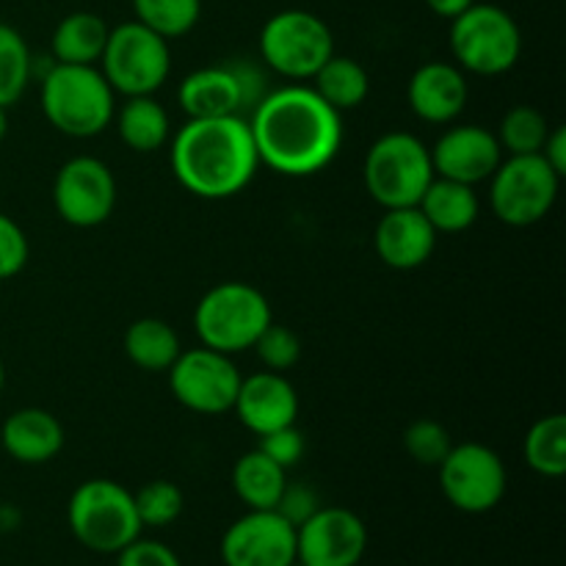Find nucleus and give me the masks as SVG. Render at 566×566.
Instances as JSON below:
<instances>
[{
  "instance_id": "44",
  "label": "nucleus",
  "mask_w": 566,
  "mask_h": 566,
  "mask_svg": "<svg viewBox=\"0 0 566 566\" xmlns=\"http://www.w3.org/2000/svg\"><path fill=\"white\" fill-rule=\"evenodd\" d=\"M0 531H3V528H0Z\"/></svg>"
},
{
  "instance_id": "9",
  "label": "nucleus",
  "mask_w": 566,
  "mask_h": 566,
  "mask_svg": "<svg viewBox=\"0 0 566 566\" xmlns=\"http://www.w3.org/2000/svg\"><path fill=\"white\" fill-rule=\"evenodd\" d=\"M99 72L114 94H122V97L155 94L169 81V39L158 36L138 20L122 22L111 28L103 59H99Z\"/></svg>"
},
{
  "instance_id": "21",
  "label": "nucleus",
  "mask_w": 566,
  "mask_h": 566,
  "mask_svg": "<svg viewBox=\"0 0 566 566\" xmlns=\"http://www.w3.org/2000/svg\"><path fill=\"white\" fill-rule=\"evenodd\" d=\"M64 426L48 409L25 407L9 415L0 429L3 451L20 464H48L64 448Z\"/></svg>"
},
{
  "instance_id": "8",
  "label": "nucleus",
  "mask_w": 566,
  "mask_h": 566,
  "mask_svg": "<svg viewBox=\"0 0 566 566\" xmlns=\"http://www.w3.org/2000/svg\"><path fill=\"white\" fill-rule=\"evenodd\" d=\"M260 59L285 81H313L315 72L335 55V36L318 14L304 9L276 11L260 28Z\"/></svg>"
},
{
  "instance_id": "31",
  "label": "nucleus",
  "mask_w": 566,
  "mask_h": 566,
  "mask_svg": "<svg viewBox=\"0 0 566 566\" xmlns=\"http://www.w3.org/2000/svg\"><path fill=\"white\" fill-rule=\"evenodd\" d=\"M551 133V122L534 105H514L506 111L501 130L495 133L501 149L509 155H539L545 138Z\"/></svg>"
},
{
  "instance_id": "14",
  "label": "nucleus",
  "mask_w": 566,
  "mask_h": 566,
  "mask_svg": "<svg viewBox=\"0 0 566 566\" xmlns=\"http://www.w3.org/2000/svg\"><path fill=\"white\" fill-rule=\"evenodd\" d=\"M368 528L352 509L321 506L296 528V562L304 566H359Z\"/></svg>"
},
{
  "instance_id": "41",
  "label": "nucleus",
  "mask_w": 566,
  "mask_h": 566,
  "mask_svg": "<svg viewBox=\"0 0 566 566\" xmlns=\"http://www.w3.org/2000/svg\"><path fill=\"white\" fill-rule=\"evenodd\" d=\"M6 130H9V116H6V108H0V142L6 138Z\"/></svg>"
},
{
  "instance_id": "11",
  "label": "nucleus",
  "mask_w": 566,
  "mask_h": 566,
  "mask_svg": "<svg viewBox=\"0 0 566 566\" xmlns=\"http://www.w3.org/2000/svg\"><path fill=\"white\" fill-rule=\"evenodd\" d=\"M440 490L453 509L464 514H486L506 497L509 473L503 459L481 442H459L437 464Z\"/></svg>"
},
{
  "instance_id": "12",
  "label": "nucleus",
  "mask_w": 566,
  "mask_h": 566,
  "mask_svg": "<svg viewBox=\"0 0 566 566\" xmlns=\"http://www.w3.org/2000/svg\"><path fill=\"white\" fill-rule=\"evenodd\" d=\"M166 374L177 401L197 415L232 412L243 379L230 354L213 352L208 346L180 352Z\"/></svg>"
},
{
  "instance_id": "35",
  "label": "nucleus",
  "mask_w": 566,
  "mask_h": 566,
  "mask_svg": "<svg viewBox=\"0 0 566 566\" xmlns=\"http://www.w3.org/2000/svg\"><path fill=\"white\" fill-rule=\"evenodd\" d=\"M31 254V243L11 216L0 213V280L20 274Z\"/></svg>"
},
{
  "instance_id": "36",
  "label": "nucleus",
  "mask_w": 566,
  "mask_h": 566,
  "mask_svg": "<svg viewBox=\"0 0 566 566\" xmlns=\"http://www.w3.org/2000/svg\"><path fill=\"white\" fill-rule=\"evenodd\" d=\"M258 448L271 459V462L291 470L293 464H298V459L304 457V434L296 429V423H293L285 426V429L269 431V434L260 437Z\"/></svg>"
},
{
  "instance_id": "19",
  "label": "nucleus",
  "mask_w": 566,
  "mask_h": 566,
  "mask_svg": "<svg viewBox=\"0 0 566 566\" xmlns=\"http://www.w3.org/2000/svg\"><path fill=\"white\" fill-rule=\"evenodd\" d=\"M374 247L381 263L396 271H412L429 263L437 249L434 227L415 208L385 210L374 232Z\"/></svg>"
},
{
  "instance_id": "17",
  "label": "nucleus",
  "mask_w": 566,
  "mask_h": 566,
  "mask_svg": "<svg viewBox=\"0 0 566 566\" xmlns=\"http://www.w3.org/2000/svg\"><path fill=\"white\" fill-rule=\"evenodd\" d=\"M232 412L252 434L263 437L269 431L293 426L298 418V392L285 374L274 370H258L243 376L238 387V398Z\"/></svg>"
},
{
  "instance_id": "27",
  "label": "nucleus",
  "mask_w": 566,
  "mask_h": 566,
  "mask_svg": "<svg viewBox=\"0 0 566 566\" xmlns=\"http://www.w3.org/2000/svg\"><path fill=\"white\" fill-rule=\"evenodd\" d=\"M313 88L335 111H354L368 99L370 75L357 59L348 55H332L324 66L313 75Z\"/></svg>"
},
{
  "instance_id": "20",
  "label": "nucleus",
  "mask_w": 566,
  "mask_h": 566,
  "mask_svg": "<svg viewBox=\"0 0 566 566\" xmlns=\"http://www.w3.org/2000/svg\"><path fill=\"white\" fill-rule=\"evenodd\" d=\"M177 105L188 119H216V116H243V92L230 61L202 66L182 77L177 88Z\"/></svg>"
},
{
  "instance_id": "42",
  "label": "nucleus",
  "mask_w": 566,
  "mask_h": 566,
  "mask_svg": "<svg viewBox=\"0 0 566 566\" xmlns=\"http://www.w3.org/2000/svg\"><path fill=\"white\" fill-rule=\"evenodd\" d=\"M3 387H6V368L3 363H0V396H3Z\"/></svg>"
},
{
  "instance_id": "43",
  "label": "nucleus",
  "mask_w": 566,
  "mask_h": 566,
  "mask_svg": "<svg viewBox=\"0 0 566 566\" xmlns=\"http://www.w3.org/2000/svg\"><path fill=\"white\" fill-rule=\"evenodd\" d=\"M287 566H304V564H298V562H293V564H287Z\"/></svg>"
},
{
  "instance_id": "24",
  "label": "nucleus",
  "mask_w": 566,
  "mask_h": 566,
  "mask_svg": "<svg viewBox=\"0 0 566 566\" xmlns=\"http://www.w3.org/2000/svg\"><path fill=\"white\" fill-rule=\"evenodd\" d=\"M116 133L130 147L133 153H158L166 147L171 136V119L169 111L153 97V94H142V97H127L122 108L114 114Z\"/></svg>"
},
{
  "instance_id": "22",
  "label": "nucleus",
  "mask_w": 566,
  "mask_h": 566,
  "mask_svg": "<svg viewBox=\"0 0 566 566\" xmlns=\"http://www.w3.org/2000/svg\"><path fill=\"white\" fill-rule=\"evenodd\" d=\"M108 22L94 11H72L55 25L50 36V53L55 64L97 66L108 42Z\"/></svg>"
},
{
  "instance_id": "16",
  "label": "nucleus",
  "mask_w": 566,
  "mask_h": 566,
  "mask_svg": "<svg viewBox=\"0 0 566 566\" xmlns=\"http://www.w3.org/2000/svg\"><path fill=\"white\" fill-rule=\"evenodd\" d=\"M431 166L437 177L479 186L486 182L503 160L501 142L492 130L481 125L448 127L434 147H429Z\"/></svg>"
},
{
  "instance_id": "4",
  "label": "nucleus",
  "mask_w": 566,
  "mask_h": 566,
  "mask_svg": "<svg viewBox=\"0 0 566 566\" xmlns=\"http://www.w3.org/2000/svg\"><path fill=\"white\" fill-rule=\"evenodd\" d=\"M66 523L75 542L103 556H116L144 531L133 492L111 479L83 481L70 497Z\"/></svg>"
},
{
  "instance_id": "25",
  "label": "nucleus",
  "mask_w": 566,
  "mask_h": 566,
  "mask_svg": "<svg viewBox=\"0 0 566 566\" xmlns=\"http://www.w3.org/2000/svg\"><path fill=\"white\" fill-rule=\"evenodd\" d=\"M287 484V470L271 462L260 448L243 453L232 468V490L238 501L252 512L260 509H274L280 503Z\"/></svg>"
},
{
  "instance_id": "32",
  "label": "nucleus",
  "mask_w": 566,
  "mask_h": 566,
  "mask_svg": "<svg viewBox=\"0 0 566 566\" xmlns=\"http://www.w3.org/2000/svg\"><path fill=\"white\" fill-rule=\"evenodd\" d=\"M133 501H136L138 520H142V528H169L171 523H177L186 509V495H182L180 486L175 481H149L142 490L133 492Z\"/></svg>"
},
{
  "instance_id": "30",
  "label": "nucleus",
  "mask_w": 566,
  "mask_h": 566,
  "mask_svg": "<svg viewBox=\"0 0 566 566\" xmlns=\"http://www.w3.org/2000/svg\"><path fill=\"white\" fill-rule=\"evenodd\" d=\"M133 11L142 25L171 42L197 28L202 0H133Z\"/></svg>"
},
{
  "instance_id": "29",
  "label": "nucleus",
  "mask_w": 566,
  "mask_h": 566,
  "mask_svg": "<svg viewBox=\"0 0 566 566\" xmlns=\"http://www.w3.org/2000/svg\"><path fill=\"white\" fill-rule=\"evenodd\" d=\"M33 75L28 42L17 28L0 22V108H9L25 94Z\"/></svg>"
},
{
  "instance_id": "15",
  "label": "nucleus",
  "mask_w": 566,
  "mask_h": 566,
  "mask_svg": "<svg viewBox=\"0 0 566 566\" xmlns=\"http://www.w3.org/2000/svg\"><path fill=\"white\" fill-rule=\"evenodd\" d=\"M224 566H287L296 562V528L274 509H249L221 536Z\"/></svg>"
},
{
  "instance_id": "3",
  "label": "nucleus",
  "mask_w": 566,
  "mask_h": 566,
  "mask_svg": "<svg viewBox=\"0 0 566 566\" xmlns=\"http://www.w3.org/2000/svg\"><path fill=\"white\" fill-rule=\"evenodd\" d=\"M42 114L70 138H94L114 122L116 94L99 66L50 64L39 86Z\"/></svg>"
},
{
  "instance_id": "6",
  "label": "nucleus",
  "mask_w": 566,
  "mask_h": 566,
  "mask_svg": "<svg viewBox=\"0 0 566 566\" xmlns=\"http://www.w3.org/2000/svg\"><path fill=\"white\" fill-rule=\"evenodd\" d=\"M363 180L374 202L385 210L415 208L434 180L429 147L415 133H385L365 155Z\"/></svg>"
},
{
  "instance_id": "40",
  "label": "nucleus",
  "mask_w": 566,
  "mask_h": 566,
  "mask_svg": "<svg viewBox=\"0 0 566 566\" xmlns=\"http://www.w3.org/2000/svg\"><path fill=\"white\" fill-rule=\"evenodd\" d=\"M473 3L475 0H426V6H429L437 17H446V20H453V17L468 11Z\"/></svg>"
},
{
  "instance_id": "5",
  "label": "nucleus",
  "mask_w": 566,
  "mask_h": 566,
  "mask_svg": "<svg viewBox=\"0 0 566 566\" xmlns=\"http://www.w3.org/2000/svg\"><path fill=\"white\" fill-rule=\"evenodd\" d=\"M271 321L269 298L249 282H219L193 310L199 343L230 357L249 352Z\"/></svg>"
},
{
  "instance_id": "37",
  "label": "nucleus",
  "mask_w": 566,
  "mask_h": 566,
  "mask_svg": "<svg viewBox=\"0 0 566 566\" xmlns=\"http://www.w3.org/2000/svg\"><path fill=\"white\" fill-rule=\"evenodd\" d=\"M116 566H182L180 556L158 539H133L116 553Z\"/></svg>"
},
{
  "instance_id": "26",
  "label": "nucleus",
  "mask_w": 566,
  "mask_h": 566,
  "mask_svg": "<svg viewBox=\"0 0 566 566\" xmlns=\"http://www.w3.org/2000/svg\"><path fill=\"white\" fill-rule=\"evenodd\" d=\"M180 335L164 318H138L125 332V354L147 374H166L180 357Z\"/></svg>"
},
{
  "instance_id": "28",
  "label": "nucleus",
  "mask_w": 566,
  "mask_h": 566,
  "mask_svg": "<svg viewBox=\"0 0 566 566\" xmlns=\"http://www.w3.org/2000/svg\"><path fill=\"white\" fill-rule=\"evenodd\" d=\"M525 462L542 479H562L566 473V418L547 415L531 426L525 437Z\"/></svg>"
},
{
  "instance_id": "18",
  "label": "nucleus",
  "mask_w": 566,
  "mask_h": 566,
  "mask_svg": "<svg viewBox=\"0 0 566 566\" xmlns=\"http://www.w3.org/2000/svg\"><path fill=\"white\" fill-rule=\"evenodd\" d=\"M468 77L451 61H429L409 77L407 99L415 116L429 125H451L468 105Z\"/></svg>"
},
{
  "instance_id": "7",
  "label": "nucleus",
  "mask_w": 566,
  "mask_h": 566,
  "mask_svg": "<svg viewBox=\"0 0 566 566\" xmlns=\"http://www.w3.org/2000/svg\"><path fill=\"white\" fill-rule=\"evenodd\" d=\"M451 53L462 72L506 75L523 53V31L501 6L473 3L451 20Z\"/></svg>"
},
{
  "instance_id": "2",
  "label": "nucleus",
  "mask_w": 566,
  "mask_h": 566,
  "mask_svg": "<svg viewBox=\"0 0 566 566\" xmlns=\"http://www.w3.org/2000/svg\"><path fill=\"white\" fill-rule=\"evenodd\" d=\"M171 171L199 199H230L254 180L260 169L252 127L243 116L188 119L171 136Z\"/></svg>"
},
{
  "instance_id": "13",
  "label": "nucleus",
  "mask_w": 566,
  "mask_h": 566,
  "mask_svg": "<svg viewBox=\"0 0 566 566\" xmlns=\"http://www.w3.org/2000/svg\"><path fill=\"white\" fill-rule=\"evenodd\" d=\"M53 205L61 219L81 230L105 224L116 208V177L94 155H77L59 169Z\"/></svg>"
},
{
  "instance_id": "33",
  "label": "nucleus",
  "mask_w": 566,
  "mask_h": 566,
  "mask_svg": "<svg viewBox=\"0 0 566 566\" xmlns=\"http://www.w3.org/2000/svg\"><path fill=\"white\" fill-rule=\"evenodd\" d=\"M403 448L423 468H437L453 448L451 431L437 420H415L403 431Z\"/></svg>"
},
{
  "instance_id": "38",
  "label": "nucleus",
  "mask_w": 566,
  "mask_h": 566,
  "mask_svg": "<svg viewBox=\"0 0 566 566\" xmlns=\"http://www.w3.org/2000/svg\"><path fill=\"white\" fill-rule=\"evenodd\" d=\"M318 509H321V501H318V495H315L313 486L291 484V481H287L285 492H282V497H280V503L274 506V512H280L282 517L293 525V528H298V525H302L304 520L313 517Z\"/></svg>"
},
{
  "instance_id": "34",
  "label": "nucleus",
  "mask_w": 566,
  "mask_h": 566,
  "mask_svg": "<svg viewBox=\"0 0 566 566\" xmlns=\"http://www.w3.org/2000/svg\"><path fill=\"white\" fill-rule=\"evenodd\" d=\"M252 348L258 352L263 368L274 370V374H285L302 359V337L291 326L274 324V321L265 326L263 335L258 337Z\"/></svg>"
},
{
  "instance_id": "1",
  "label": "nucleus",
  "mask_w": 566,
  "mask_h": 566,
  "mask_svg": "<svg viewBox=\"0 0 566 566\" xmlns=\"http://www.w3.org/2000/svg\"><path fill=\"white\" fill-rule=\"evenodd\" d=\"M260 166L282 177H313L343 147V114L313 86L291 83L265 94L249 116Z\"/></svg>"
},
{
  "instance_id": "23",
  "label": "nucleus",
  "mask_w": 566,
  "mask_h": 566,
  "mask_svg": "<svg viewBox=\"0 0 566 566\" xmlns=\"http://www.w3.org/2000/svg\"><path fill=\"white\" fill-rule=\"evenodd\" d=\"M418 210L426 216L434 232H464L475 224L479 219V193L475 186H464V182L446 180L437 177L429 182V188L420 197Z\"/></svg>"
},
{
  "instance_id": "10",
  "label": "nucleus",
  "mask_w": 566,
  "mask_h": 566,
  "mask_svg": "<svg viewBox=\"0 0 566 566\" xmlns=\"http://www.w3.org/2000/svg\"><path fill=\"white\" fill-rule=\"evenodd\" d=\"M562 180L542 155H509L490 177L492 213L509 227L539 224L556 205Z\"/></svg>"
},
{
  "instance_id": "39",
  "label": "nucleus",
  "mask_w": 566,
  "mask_h": 566,
  "mask_svg": "<svg viewBox=\"0 0 566 566\" xmlns=\"http://www.w3.org/2000/svg\"><path fill=\"white\" fill-rule=\"evenodd\" d=\"M539 155L553 166L558 177L566 175V127H551Z\"/></svg>"
}]
</instances>
